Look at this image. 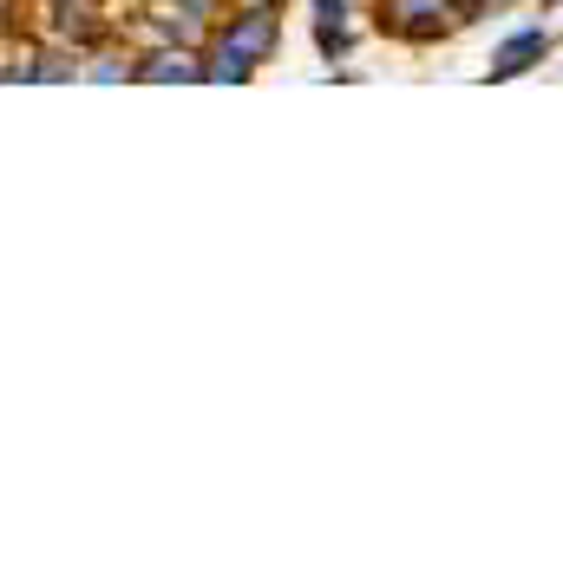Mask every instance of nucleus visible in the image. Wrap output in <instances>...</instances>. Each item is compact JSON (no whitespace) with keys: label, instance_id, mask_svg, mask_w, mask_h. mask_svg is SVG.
Returning a JSON list of instances; mask_svg holds the SVG:
<instances>
[{"label":"nucleus","instance_id":"obj_1","mask_svg":"<svg viewBox=\"0 0 563 563\" xmlns=\"http://www.w3.org/2000/svg\"><path fill=\"white\" fill-rule=\"evenodd\" d=\"M531 53H544V33H525V40H511V46L498 53V66H492V73H498V79H505V73H525V59H531Z\"/></svg>","mask_w":563,"mask_h":563}]
</instances>
